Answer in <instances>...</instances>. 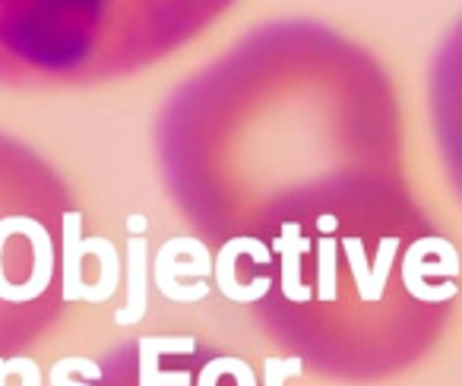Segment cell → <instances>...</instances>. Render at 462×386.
<instances>
[{"mask_svg":"<svg viewBox=\"0 0 462 386\" xmlns=\"http://www.w3.org/2000/svg\"><path fill=\"white\" fill-rule=\"evenodd\" d=\"M245 241L266 326L336 377H380L415 361L459 295L456 251L411 203L399 171L304 193Z\"/></svg>","mask_w":462,"mask_h":386,"instance_id":"obj_1","label":"cell"}]
</instances>
